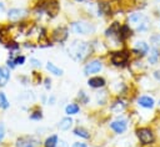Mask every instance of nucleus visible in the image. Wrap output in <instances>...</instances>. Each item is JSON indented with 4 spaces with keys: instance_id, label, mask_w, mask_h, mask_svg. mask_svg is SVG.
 I'll list each match as a JSON object with an SVG mask.
<instances>
[{
    "instance_id": "nucleus-4",
    "label": "nucleus",
    "mask_w": 160,
    "mask_h": 147,
    "mask_svg": "<svg viewBox=\"0 0 160 147\" xmlns=\"http://www.w3.org/2000/svg\"><path fill=\"white\" fill-rule=\"evenodd\" d=\"M136 136L139 138V141L142 143V145H150L155 141V135L154 132L150 130V128H146V127H142V128H139L136 131Z\"/></svg>"
},
{
    "instance_id": "nucleus-5",
    "label": "nucleus",
    "mask_w": 160,
    "mask_h": 147,
    "mask_svg": "<svg viewBox=\"0 0 160 147\" xmlns=\"http://www.w3.org/2000/svg\"><path fill=\"white\" fill-rule=\"evenodd\" d=\"M71 29L75 34H79V35H88L90 32H92L95 30V27L89 24V22H85V21H76V22H72L71 25Z\"/></svg>"
},
{
    "instance_id": "nucleus-17",
    "label": "nucleus",
    "mask_w": 160,
    "mask_h": 147,
    "mask_svg": "<svg viewBox=\"0 0 160 147\" xmlns=\"http://www.w3.org/2000/svg\"><path fill=\"white\" fill-rule=\"evenodd\" d=\"M160 59V52H159V50L156 49V47H152V49H150V55H149V62L151 64V65H154V64H156L158 62V60Z\"/></svg>"
},
{
    "instance_id": "nucleus-35",
    "label": "nucleus",
    "mask_w": 160,
    "mask_h": 147,
    "mask_svg": "<svg viewBox=\"0 0 160 147\" xmlns=\"http://www.w3.org/2000/svg\"><path fill=\"white\" fill-rule=\"evenodd\" d=\"M4 10H5V6H4V4H2V2H0V14H1V12H4Z\"/></svg>"
},
{
    "instance_id": "nucleus-1",
    "label": "nucleus",
    "mask_w": 160,
    "mask_h": 147,
    "mask_svg": "<svg viewBox=\"0 0 160 147\" xmlns=\"http://www.w3.org/2000/svg\"><path fill=\"white\" fill-rule=\"evenodd\" d=\"M90 51H91L90 45L85 41H79V40H75L69 47V55L75 61H82L84 59L88 57Z\"/></svg>"
},
{
    "instance_id": "nucleus-21",
    "label": "nucleus",
    "mask_w": 160,
    "mask_h": 147,
    "mask_svg": "<svg viewBox=\"0 0 160 147\" xmlns=\"http://www.w3.org/2000/svg\"><path fill=\"white\" fill-rule=\"evenodd\" d=\"M74 133H75L76 136L81 137V138H89V137H90L89 131L85 130V128H82V127H76V128L74 130Z\"/></svg>"
},
{
    "instance_id": "nucleus-15",
    "label": "nucleus",
    "mask_w": 160,
    "mask_h": 147,
    "mask_svg": "<svg viewBox=\"0 0 160 147\" xmlns=\"http://www.w3.org/2000/svg\"><path fill=\"white\" fill-rule=\"evenodd\" d=\"M138 103L144 108H152L154 107V100L149 96H141L138 100Z\"/></svg>"
},
{
    "instance_id": "nucleus-22",
    "label": "nucleus",
    "mask_w": 160,
    "mask_h": 147,
    "mask_svg": "<svg viewBox=\"0 0 160 147\" xmlns=\"http://www.w3.org/2000/svg\"><path fill=\"white\" fill-rule=\"evenodd\" d=\"M124 108H125V103L122 101H120V100L115 101L112 103V106H111V110L115 111V112H121V111H124Z\"/></svg>"
},
{
    "instance_id": "nucleus-20",
    "label": "nucleus",
    "mask_w": 160,
    "mask_h": 147,
    "mask_svg": "<svg viewBox=\"0 0 160 147\" xmlns=\"http://www.w3.org/2000/svg\"><path fill=\"white\" fill-rule=\"evenodd\" d=\"M71 125H72V120L70 117H65L59 122V128L62 130V131H66L71 127Z\"/></svg>"
},
{
    "instance_id": "nucleus-23",
    "label": "nucleus",
    "mask_w": 160,
    "mask_h": 147,
    "mask_svg": "<svg viewBox=\"0 0 160 147\" xmlns=\"http://www.w3.org/2000/svg\"><path fill=\"white\" fill-rule=\"evenodd\" d=\"M65 112H66L68 115H76V113L79 112V106H78L76 103H70V105L66 106Z\"/></svg>"
},
{
    "instance_id": "nucleus-8",
    "label": "nucleus",
    "mask_w": 160,
    "mask_h": 147,
    "mask_svg": "<svg viewBox=\"0 0 160 147\" xmlns=\"http://www.w3.org/2000/svg\"><path fill=\"white\" fill-rule=\"evenodd\" d=\"M15 147H39V141L34 137H22L16 141Z\"/></svg>"
},
{
    "instance_id": "nucleus-29",
    "label": "nucleus",
    "mask_w": 160,
    "mask_h": 147,
    "mask_svg": "<svg viewBox=\"0 0 160 147\" xmlns=\"http://www.w3.org/2000/svg\"><path fill=\"white\" fill-rule=\"evenodd\" d=\"M30 64H31L34 67H40V66H41L40 61H39V60H36V59H30Z\"/></svg>"
},
{
    "instance_id": "nucleus-31",
    "label": "nucleus",
    "mask_w": 160,
    "mask_h": 147,
    "mask_svg": "<svg viewBox=\"0 0 160 147\" xmlns=\"http://www.w3.org/2000/svg\"><path fill=\"white\" fill-rule=\"evenodd\" d=\"M72 147H86V145L82 143V142H75V143L72 145Z\"/></svg>"
},
{
    "instance_id": "nucleus-28",
    "label": "nucleus",
    "mask_w": 160,
    "mask_h": 147,
    "mask_svg": "<svg viewBox=\"0 0 160 147\" xmlns=\"http://www.w3.org/2000/svg\"><path fill=\"white\" fill-rule=\"evenodd\" d=\"M150 41L154 44V45H160V34H155L150 37Z\"/></svg>"
},
{
    "instance_id": "nucleus-9",
    "label": "nucleus",
    "mask_w": 160,
    "mask_h": 147,
    "mask_svg": "<svg viewBox=\"0 0 160 147\" xmlns=\"http://www.w3.org/2000/svg\"><path fill=\"white\" fill-rule=\"evenodd\" d=\"M52 39L56 42H64L68 39V29L64 26H60L52 31Z\"/></svg>"
},
{
    "instance_id": "nucleus-12",
    "label": "nucleus",
    "mask_w": 160,
    "mask_h": 147,
    "mask_svg": "<svg viewBox=\"0 0 160 147\" xmlns=\"http://www.w3.org/2000/svg\"><path fill=\"white\" fill-rule=\"evenodd\" d=\"M10 78V71L5 66H0V87L5 86L9 82Z\"/></svg>"
},
{
    "instance_id": "nucleus-33",
    "label": "nucleus",
    "mask_w": 160,
    "mask_h": 147,
    "mask_svg": "<svg viewBox=\"0 0 160 147\" xmlns=\"http://www.w3.org/2000/svg\"><path fill=\"white\" fill-rule=\"evenodd\" d=\"M50 86H51V85H50V80L46 78V80H45V87H46V88H50Z\"/></svg>"
},
{
    "instance_id": "nucleus-30",
    "label": "nucleus",
    "mask_w": 160,
    "mask_h": 147,
    "mask_svg": "<svg viewBox=\"0 0 160 147\" xmlns=\"http://www.w3.org/2000/svg\"><path fill=\"white\" fill-rule=\"evenodd\" d=\"M4 136H5V127H4V125L0 122V141H2Z\"/></svg>"
},
{
    "instance_id": "nucleus-25",
    "label": "nucleus",
    "mask_w": 160,
    "mask_h": 147,
    "mask_svg": "<svg viewBox=\"0 0 160 147\" xmlns=\"http://www.w3.org/2000/svg\"><path fill=\"white\" fill-rule=\"evenodd\" d=\"M9 107V101L5 96L4 92H0V108H8Z\"/></svg>"
},
{
    "instance_id": "nucleus-16",
    "label": "nucleus",
    "mask_w": 160,
    "mask_h": 147,
    "mask_svg": "<svg viewBox=\"0 0 160 147\" xmlns=\"http://www.w3.org/2000/svg\"><path fill=\"white\" fill-rule=\"evenodd\" d=\"M130 35H131V29H130L129 25H124V26L120 27V31H119V39L120 40H125Z\"/></svg>"
},
{
    "instance_id": "nucleus-2",
    "label": "nucleus",
    "mask_w": 160,
    "mask_h": 147,
    "mask_svg": "<svg viewBox=\"0 0 160 147\" xmlns=\"http://www.w3.org/2000/svg\"><path fill=\"white\" fill-rule=\"evenodd\" d=\"M129 26L136 31H146L150 26V21L144 14L134 12L129 16Z\"/></svg>"
},
{
    "instance_id": "nucleus-32",
    "label": "nucleus",
    "mask_w": 160,
    "mask_h": 147,
    "mask_svg": "<svg viewBox=\"0 0 160 147\" xmlns=\"http://www.w3.org/2000/svg\"><path fill=\"white\" fill-rule=\"evenodd\" d=\"M154 77H155L158 81H160V70H156V71L154 72Z\"/></svg>"
},
{
    "instance_id": "nucleus-19",
    "label": "nucleus",
    "mask_w": 160,
    "mask_h": 147,
    "mask_svg": "<svg viewBox=\"0 0 160 147\" xmlns=\"http://www.w3.org/2000/svg\"><path fill=\"white\" fill-rule=\"evenodd\" d=\"M46 69L50 71V74H52V75H55V76H61V75H62V70H61L60 67L55 66L52 62H48V64H46Z\"/></svg>"
},
{
    "instance_id": "nucleus-34",
    "label": "nucleus",
    "mask_w": 160,
    "mask_h": 147,
    "mask_svg": "<svg viewBox=\"0 0 160 147\" xmlns=\"http://www.w3.org/2000/svg\"><path fill=\"white\" fill-rule=\"evenodd\" d=\"M59 147H68V145H66L65 141H60V146Z\"/></svg>"
},
{
    "instance_id": "nucleus-24",
    "label": "nucleus",
    "mask_w": 160,
    "mask_h": 147,
    "mask_svg": "<svg viewBox=\"0 0 160 147\" xmlns=\"http://www.w3.org/2000/svg\"><path fill=\"white\" fill-rule=\"evenodd\" d=\"M56 143H58V136L56 135H52V136H50V137L46 138V141H45L44 145H45V147H55Z\"/></svg>"
},
{
    "instance_id": "nucleus-27",
    "label": "nucleus",
    "mask_w": 160,
    "mask_h": 147,
    "mask_svg": "<svg viewBox=\"0 0 160 147\" xmlns=\"http://www.w3.org/2000/svg\"><path fill=\"white\" fill-rule=\"evenodd\" d=\"M30 118H31V120H41V118H42L41 111H34V112L30 115Z\"/></svg>"
},
{
    "instance_id": "nucleus-13",
    "label": "nucleus",
    "mask_w": 160,
    "mask_h": 147,
    "mask_svg": "<svg viewBox=\"0 0 160 147\" xmlns=\"http://www.w3.org/2000/svg\"><path fill=\"white\" fill-rule=\"evenodd\" d=\"M88 85H89L90 87H94V88H100V87H104V86H105V80H104L102 77L95 76V77L89 78Z\"/></svg>"
},
{
    "instance_id": "nucleus-3",
    "label": "nucleus",
    "mask_w": 160,
    "mask_h": 147,
    "mask_svg": "<svg viewBox=\"0 0 160 147\" xmlns=\"http://www.w3.org/2000/svg\"><path fill=\"white\" fill-rule=\"evenodd\" d=\"M36 12H46L49 16L54 17L59 12V4L56 0H41L36 6Z\"/></svg>"
},
{
    "instance_id": "nucleus-14",
    "label": "nucleus",
    "mask_w": 160,
    "mask_h": 147,
    "mask_svg": "<svg viewBox=\"0 0 160 147\" xmlns=\"http://www.w3.org/2000/svg\"><path fill=\"white\" fill-rule=\"evenodd\" d=\"M148 50H149V46H148V44L144 42V41H138V42L134 45V51H135L138 55H140V56L145 55V54L148 52Z\"/></svg>"
},
{
    "instance_id": "nucleus-7",
    "label": "nucleus",
    "mask_w": 160,
    "mask_h": 147,
    "mask_svg": "<svg viewBox=\"0 0 160 147\" xmlns=\"http://www.w3.org/2000/svg\"><path fill=\"white\" fill-rule=\"evenodd\" d=\"M101 67H102V65H101V62L99 60H92V61H90V62H88L85 65L84 72H85V75L96 74V72H99L101 70Z\"/></svg>"
},
{
    "instance_id": "nucleus-6",
    "label": "nucleus",
    "mask_w": 160,
    "mask_h": 147,
    "mask_svg": "<svg viewBox=\"0 0 160 147\" xmlns=\"http://www.w3.org/2000/svg\"><path fill=\"white\" fill-rule=\"evenodd\" d=\"M128 60H129L128 51H116L111 55V62L115 66H122L128 62Z\"/></svg>"
},
{
    "instance_id": "nucleus-26",
    "label": "nucleus",
    "mask_w": 160,
    "mask_h": 147,
    "mask_svg": "<svg viewBox=\"0 0 160 147\" xmlns=\"http://www.w3.org/2000/svg\"><path fill=\"white\" fill-rule=\"evenodd\" d=\"M78 97H79L80 102H82V103H88V101H89V97L86 96V93L84 91H80L79 95H78Z\"/></svg>"
},
{
    "instance_id": "nucleus-10",
    "label": "nucleus",
    "mask_w": 160,
    "mask_h": 147,
    "mask_svg": "<svg viewBox=\"0 0 160 147\" xmlns=\"http://www.w3.org/2000/svg\"><path fill=\"white\" fill-rule=\"evenodd\" d=\"M28 15V11L24 9H10L8 11V17L12 21H18L21 20L22 17H25Z\"/></svg>"
},
{
    "instance_id": "nucleus-36",
    "label": "nucleus",
    "mask_w": 160,
    "mask_h": 147,
    "mask_svg": "<svg viewBox=\"0 0 160 147\" xmlns=\"http://www.w3.org/2000/svg\"><path fill=\"white\" fill-rule=\"evenodd\" d=\"M76 1H84V0H76Z\"/></svg>"
},
{
    "instance_id": "nucleus-18",
    "label": "nucleus",
    "mask_w": 160,
    "mask_h": 147,
    "mask_svg": "<svg viewBox=\"0 0 160 147\" xmlns=\"http://www.w3.org/2000/svg\"><path fill=\"white\" fill-rule=\"evenodd\" d=\"M120 24L119 22H114L108 30H106V36H114V35H118L119 36V31H120Z\"/></svg>"
},
{
    "instance_id": "nucleus-11",
    "label": "nucleus",
    "mask_w": 160,
    "mask_h": 147,
    "mask_svg": "<svg viewBox=\"0 0 160 147\" xmlns=\"http://www.w3.org/2000/svg\"><path fill=\"white\" fill-rule=\"evenodd\" d=\"M110 127H111V130H114L116 133H122V132H125V130H126V121H125L124 118L115 120L114 122H111Z\"/></svg>"
}]
</instances>
